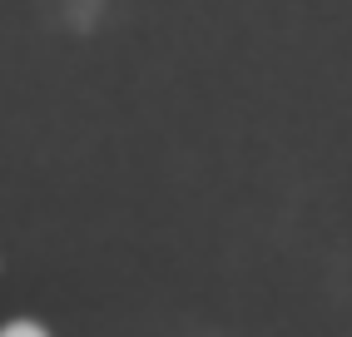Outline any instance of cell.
<instances>
[{"label":"cell","mask_w":352,"mask_h":337,"mask_svg":"<svg viewBox=\"0 0 352 337\" xmlns=\"http://www.w3.org/2000/svg\"><path fill=\"white\" fill-rule=\"evenodd\" d=\"M0 337H50L40 323H30V318H15V323H6L0 327Z\"/></svg>","instance_id":"obj_1"}]
</instances>
